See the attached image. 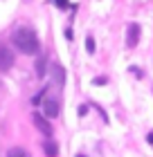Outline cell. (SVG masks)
<instances>
[{"mask_svg":"<svg viewBox=\"0 0 153 157\" xmlns=\"http://www.w3.org/2000/svg\"><path fill=\"white\" fill-rule=\"evenodd\" d=\"M11 43L16 45V49H20L27 56H34V54L41 52V43H38L36 32L32 27H25V25H20L11 32Z\"/></svg>","mask_w":153,"mask_h":157,"instance_id":"obj_1","label":"cell"},{"mask_svg":"<svg viewBox=\"0 0 153 157\" xmlns=\"http://www.w3.org/2000/svg\"><path fill=\"white\" fill-rule=\"evenodd\" d=\"M14 65V52L9 45H0V70L7 72V70H11Z\"/></svg>","mask_w":153,"mask_h":157,"instance_id":"obj_2","label":"cell"},{"mask_svg":"<svg viewBox=\"0 0 153 157\" xmlns=\"http://www.w3.org/2000/svg\"><path fill=\"white\" fill-rule=\"evenodd\" d=\"M140 34H142V29H140V25H137V23H131L128 25V29H126V45L131 49L137 47V43H140Z\"/></svg>","mask_w":153,"mask_h":157,"instance_id":"obj_3","label":"cell"},{"mask_svg":"<svg viewBox=\"0 0 153 157\" xmlns=\"http://www.w3.org/2000/svg\"><path fill=\"white\" fill-rule=\"evenodd\" d=\"M59 101H56L54 97H47V99H43V112H45V117L47 119H54V117H59Z\"/></svg>","mask_w":153,"mask_h":157,"instance_id":"obj_4","label":"cell"},{"mask_svg":"<svg viewBox=\"0 0 153 157\" xmlns=\"http://www.w3.org/2000/svg\"><path fill=\"white\" fill-rule=\"evenodd\" d=\"M34 126L38 128L43 135H47V137L54 132V130H52V124L47 121V117H45V115H34Z\"/></svg>","mask_w":153,"mask_h":157,"instance_id":"obj_5","label":"cell"},{"mask_svg":"<svg viewBox=\"0 0 153 157\" xmlns=\"http://www.w3.org/2000/svg\"><path fill=\"white\" fill-rule=\"evenodd\" d=\"M43 153H45L47 157H56V155H59V144L47 137L45 141H43Z\"/></svg>","mask_w":153,"mask_h":157,"instance_id":"obj_6","label":"cell"},{"mask_svg":"<svg viewBox=\"0 0 153 157\" xmlns=\"http://www.w3.org/2000/svg\"><path fill=\"white\" fill-rule=\"evenodd\" d=\"M45 67H47V56H45V54H41V56H38V61H36V74H38V78L45 76Z\"/></svg>","mask_w":153,"mask_h":157,"instance_id":"obj_7","label":"cell"},{"mask_svg":"<svg viewBox=\"0 0 153 157\" xmlns=\"http://www.w3.org/2000/svg\"><path fill=\"white\" fill-rule=\"evenodd\" d=\"M7 157H30V153H27L25 148H11V151L7 153Z\"/></svg>","mask_w":153,"mask_h":157,"instance_id":"obj_8","label":"cell"},{"mask_svg":"<svg viewBox=\"0 0 153 157\" xmlns=\"http://www.w3.org/2000/svg\"><path fill=\"white\" fill-rule=\"evenodd\" d=\"M86 49H88L90 54L95 52V40H92V36H88V38H86Z\"/></svg>","mask_w":153,"mask_h":157,"instance_id":"obj_9","label":"cell"},{"mask_svg":"<svg viewBox=\"0 0 153 157\" xmlns=\"http://www.w3.org/2000/svg\"><path fill=\"white\" fill-rule=\"evenodd\" d=\"M54 2H56L59 9H68V0H54Z\"/></svg>","mask_w":153,"mask_h":157,"instance_id":"obj_10","label":"cell"},{"mask_svg":"<svg viewBox=\"0 0 153 157\" xmlns=\"http://www.w3.org/2000/svg\"><path fill=\"white\" fill-rule=\"evenodd\" d=\"M106 83V78L104 76H99V78H95V85H104Z\"/></svg>","mask_w":153,"mask_h":157,"instance_id":"obj_11","label":"cell"},{"mask_svg":"<svg viewBox=\"0 0 153 157\" xmlns=\"http://www.w3.org/2000/svg\"><path fill=\"white\" fill-rule=\"evenodd\" d=\"M79 157H86V155H79Z\"/></svg>","mask_w":153,"mask_h":157,"instance_id":"obj_12","label":"cell"}]
</instances>
